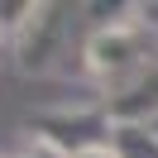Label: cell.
Returning a JSON list of instances; mask_svg holds the SVG:
<instances>
[{
	"mask_svg": "<svg viewBox=\"0 0 158 158\" xmlns=\"http://www.w3.org/2000/svg\"><path fill=\"white\" fill-rule=\"evenodd\" d=\"M86 67L120 86V81L158 67V58H148V43H144L139 24H106V29H96L86 39Z\"/></svg>",
	"mask_w": 158,
	"mask_h": 158,
	"instance_id": "cell-1",
	"label": "cell"
},
{
	"mask_svg": "<svg viewBox=\"0 0 158 158\" xmlns=\"http://www.w3.org/2000/svg\"><path fill=\"white\" fill-rule=\"evenodd\" d=\"M62 15H67L62 5H34L29 19L19 24V34H15V53H19V67H24V72H43L53 58H58L62 29H67Z\"/></svg>",
	"mask_w": 158,
	"mask_h": 158,
	"instance_id": "cell-2",
	"label": "cell"
},
{
	"mask_svg": "<svg viewBox=\"0 0 158 158\" xmlns=\"http://www.w3.org/2000/svg\"><path fill=\"white\" fill-rule=\"evenodd\" d=\"M110 148L120 158H158V129L153 125H110Z\"/></svg>",
	"mask_w": 158,
	"mask_h": 158,
	"instance_id": "cell-3",
	"label": "cell"
},
{
	"mask_svg": "<svg viewBox=\"0 0 158 158\" xmlns=\"http://www.w3.org/2000/svg\"><path fill=\"white\" fill-rule=\"evenodd\" d=\"M24 158H72V153H67L62 144H53L48 134H39V139H34L29 148H24Z\"/></svg>",
	"mask_w": 158,
	"mask_h": 158,
	"instance_id": "cell-4",
	"label": "cell"
},
{
	"mask_svg": "<svg viewBox=\"0 0 158 158\" xmlns=\"http://www.w3.org/2000/svg\"><path fill=\"white\" fill-rule=\"evenodd\" d=\"M72 158H120V153L110 148V139H106V144H77V148H72Z\"/></svg>",
	"mask_w": 158,
	"mask_h": 158,
	"instance_id": "cell-5",
	"label": "cell"
},
{
	"mask_svg": "<svg viewBox=\"0 0 158 158\" xmlns=\"http://www.w3.org/2000/svg\"><path fill=\"white\" fill-rule=\"evenodd\" d=\"M153 129H158V120H153Z\"/></svg>",
	"mask_w": 158,
	"mask_h": 158,
	"instance_id": "cell-6",
	"label": "cell"
}]
</instances>
